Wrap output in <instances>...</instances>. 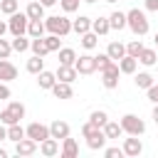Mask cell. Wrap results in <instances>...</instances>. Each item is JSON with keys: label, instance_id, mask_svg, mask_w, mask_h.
<instances>
[{"label": "cell", "instance_id": "6da1fadb", "mask_svg": "<svg viewBox=\"0 0 158 158\" xmlns=\"http://www.w3.org/2000/svg\"><path fill=\"white\" fill-rule=\"evenodd\" d=\"M126 27H128L136 37H143V35H148V30H151L146 12L138 10V7H131V10L126 12Z\"/></svg>", "mask_w": 158, "mask_h": 158}, {"label": "cell", "instance_id": "7a4b0ae2", "mask_svg": "<svg viewBox=\"0 0 158 158\" xmlns=\"http://www.w3.org/2000/svg\"><path fill=\"white\" fill-rule=\"evenodd\" d=\"M44 27L49 35H59V37H67L72 32V20L67 15H49L44 17Z\"/></svg>", "mask_w": 158, "mask_h": 158}, {"label": "cell", "instance_id": "3957f363", "mask_svg": "<svg viewBox=\"0 0 158 158\" xmlns=\"http://www.w3.org/2000/svg\"><path fill=\"white\" fill-rule=\"evenodd\" d=\"M25 118V104L22 101H10L2 111H0V121L5 126H12V123H20Z\"/></svg>", "mask_w": 158, "mask_h": 158}, {"label": "cell", "instance_id": "277c9868", "mask_svg": "<svg viewBox=\"0 0 158 158\" xmlns=\"http://www.w3.org/2000/svg\"><path fill=\"white\" fill-rule=\"evenodd\" d=\"M121 128L128 136H143L146 133V121L138 118L136 114H126V116H121Z\"/></svg>", "mask_w": 158, "mask_h": 158}, {"label": "cell", "instance_id": "5b68a950", "mask_svg": "<svg viewBox=\"0 0 158 158\" xmlns=\"http://www.w3.org/2000/svg\"><path fill=\"white\" fill-rule=\"evenodd\" d=\"M27 25H30V17H27V12H12L10 15V20H7V27H10V35L12 37H17V35H27Z\"/></svg>", "mask_w": 158, "mask_h": 158}, {"label": "cell", "instance_id": "8992f818", "mask_svg": "<svg viewBox=\"0 0 158 158\" xmlns=\"http://www.w3.org/2000/svg\"><path fill=\"white\" fill-rule=\"evenodd\" d=\"M118 74H121L118 62H111V64L101 72V84H104V89H116V86H118Z\"/></svg>", "mask_w": 158, "mask_h": 158}, {"label": "cell", "instance_id": "52a82bcc", "mask_svg": "<svg viewBox=\"0 0 158 158\" xmlns=\"http://www.w3.org/2000/svg\"><path fill=\"white\" fill-rule=\"evenodd\" d=\"M25 133H27V138L42 143L44 138H49V126H47V123H40V121H32V123L25 128Z\"/></svg>", "mask_w": 158, "mask_h": 158}, {"label": "cell", "instance_id": "ba28073f", "mask_svg": "<svg viewBox=\"0 0 158 158\" xmlns=\"http://www.w3.org/2000/svg\"><path fill=\"white\" fill-rule=\"evenodd\" d=\"M74 67H77L79 74H94L96 72V57L94 54H79L77 62H74Z\"/></svg>", "mask_w": 158, "mask_h": 158}, {"label": "cell", "instance_id": "9c48e42d", "mask_svg": "<svg viewBox=\"0 0 158 158\" xmlns=\"http://www.w3.org/2000/svg\"><path fill=\"white\" fill-rule=\"evenodd\" d=\"M123 156H128V158H138L141 153H143V143H141V138L138 136H128V138H123Z\"/></svg>", "mask_w": 158, "mask_h": 158}, {"label": "cell", "instance_id": "30bf717a", "mask_svg": "<svg viewBox=\"0 0 158 158\" xmlns=\"http://www.w3.org/2000/svg\"><path fill=\"white\" fill-rule=\"evenodd\" d=\"M37 148H40V143L37 141H32V138H22V141H17L15 143V153L17 156H35L37 153Z\"/></svg>", "mask_w": 158, "mask_h": 158}, {"label": "cell", "instance_id": "8fae6325", "mask_svg": "<svg viewBox=\"0 0 158 158\" xmlns=\"http://www.w3.org/2000/svg\"><path fill=\"white\" fill-rule=\"evenodd\" d=\"M54 74H57V79H59V81H69V84L79 77V72H77V67H74V64H59Z\"/></svg>", "mask_w": 158, "mask_h": 158}, {"label": "cell", "instance_id": "7c38bea8", "mask_svg": "<svg viewBox=\"0 0 158 158\" xmlns=\"http://www.w3.org/2000/svg\"><path fill=\"white\" fill-rule=\"evenodd\" d=\"M59 156L62 158H77L79 156V143L74 138H62V148H59Z\"/></svg>", "mask_w": 158, "mask_h": 158}, {"label": "cell", "instance_id": "4fadbf2b", "mask_svg": "<svg viewBox=\"0 0 158 158\" xmlns=\"http://www.w3.org/2000/svg\"><path fill=\"white\" fill-rule=\"evenodd\" d=\"M57 84V74L54 72H47V69H42L40 74H37V86L40 89H44V91H52V86Z\"/></svg>", "mask_w": 158, "mask_h": 158}, {"label": "cell", "instance_id": "5bb4252c", "mask_svg": "<svg viewBox=\"0 0 158 158\" xmlns=\"http://www.w3.org/2000/svg\"><path fill=\"white\" fill-rule=\"evenodd\" d=\"M49 136L57 138V141L67 138V136H69V123H67V121H59V118L52 121V123H49Z\"/></svg>", "mask_w": 158, "mask_h": 158}, {"label": "cell", "instance_id": "9a60e30c", "mask_svg": "<svg viewBox=\"0 0 158 158\" xmlns=\"http://www.w3.org/2000/svg\"><path fill=\"white\" fill-rule=\"evenodd\" d=\"M52 94H54L57 99L64 101V99H72V96H74V89H72L69 81H59V79H57V84L52 86Z\"/></svg>", "mask_w": 158, "mask_h": 158}, {"label": "cell", "instance_id": "2e32d148", "mask_svg": "<svg viewBox=\"0 0 158 158\" xmlns=\"http://www.w3.org/2000/svg\"><path fill=\"white\" fill-rule=\"evenodd\" d=\"M40 153H42L44 158L57 156V153H59V141H57V138H52V136H49V138H44V141L40 143Z\"/></svg>", "mask_w": 158, "mask_h": 158}, {"label": "cell", "instance_id": "e0dca14e", "mask_svg": "<svg viewBox=\"0 0 158 158\" xmlns=\"http://www.w3.org/2000/svg\"><path fill=\"white\" fill-rule=\"evenodd\" d=\"M17 79V67L7 59H0V81H12Z\"/></svg>", "mask_w": 158, "mask_h": 158}, {"label": "cell", "instance_id": "ac0fdd59", "mask_svg": "<svg viewBox=\"0 0 158 158\" xmlns=\"http://www.w3.org/2000/svg\"><path fill=\"white\" fill-rule=\"evenodd\" d=\"M106 54H109L114 62H118L121 57H126V44H123V42H118V40H114V42H109Z\"/></svg>", "mask_w": 158, "mask_h": 158}, {"label": "cell", "instance_id": "d6986e66", "mask_svg": "<svg viewBox=\"0 0 158 158\" xmlns=\"http://www.w3.org/2000/svg\"><path fill=\"white\" fill-rule=\"evenodd\" d=\"M91 30V17H86V15H79L77 20H72V32H77V35H84V32H89Z\"/></svg>", "mask_w": 158, "mask_h": 158}, {"label": "cell", "instance_id": "ffe728a7", "mask_svg": "<svg viewBox=\"0 0 158 158\" xmlns=\"http://www.w3.org/2000/svg\"><path fill=\"white\" fill-rule=\"evenodd\" d=\"M136 67H138V59L131 57V54H126V57L118 59V69H121V74H136Z\"/></svg>", "mask_w": 158, "mask_h": 158}, {"label": "cell", "instance_id": "44dd1931", "mask_svg": "<svg viewBox=\"0 0 158 158\" xmlns=\"http://www.w3.org/2000/svg\"><path fill=\"white\" fill-rule=\"evenodd\" d=\"M104 133H106V138L109 141H114V138H121L123 136V128H121V121H106V126H104Z\"/></svg>", "mask_w": 158, "mask_h": 158}, {"label": "cell", "instance_id": "7402d4cb", "mask_svg": "<svg viewBox=\"0 0 158 158\" xmlns=\"http://www.w3.org/2000/svg\"><path fill=\"white\" fill-rule=\"evenodd\" d=\"M106 133H104V128L99 131V133H94V136H89L86 138V146L91 148V151H104V146H106Z\"/></svg>", "mask_w": 158, "mask_h": 158}, {"label": "cell", "instance_id": "603a6c76", "mask_svg": "<svg viewBox=\"0 0 158 158\" xmlns=\"http://www.w3.org/2000/svg\"><path fill=\"white\" fill-rule=\"evenodd\" d=\"M25 12H27V17H30V20H44V5H42L40 0H32V2L27 5V10H25Z\"/></svg>", "mask_w": 158, "mask_h": 158}, {"label": "cell", "instance_id": "cb8c5ba5", "mask_svg": "<svg viewBox=\"0 0 158 158\" xmlns=\"http://www.w3.org/2000/svg\"><path fill=\"white\" fill-rule=\"evenodd\" d=\"M91 30L99 35V37H104V35H109L111 32V25H109V17H94L91 20Z\"/></svg>", "mask_w": 158, "mask_h": 158}, {"label": "cell", "instance_id": "d4e9b609", "mask_svg": "<svg viewBox=\"0 0 158 158\" xmlns=\"http://www.w3.org/2000/svg\"><path fill=\"white\" fill-rule=\"evenodd\" d=\"M109 25H111V30H123L126 27V12H121V10H116V12H111L109 15Z\"/></svg>", "mask_w": 158, "mask_h": 158}, {"label": "cell", "instance_id": "484cf974", "mask_svg": "<svg viewBox=\"0 0 158 158\" xmlns=\"http://www.w3.org/2000/svg\"><path fill=\"white\" fill-rule=\"evenodd\" d=\"M44 32H47L44 20H30V25H27V35L30 37H44Z\"/></svg>", "mask_w": 158, "mask_h": 158}, {"label": "cell", "instance_id": "4316f807", "mask_svg": "<svg viewBox=\"0 0 158 158\" xmlns=\"http://www.w3.org/2000/svg\"><path fill=\"white\" fill-rule=\"evenodd\" d=\"M138 62H141L143 67H153V64L158 62V52H156V49H148V47H143V52L138 54Z\"/></svg>", "mask_w": 158, "mask_h": 158}, {"label": "cell", "instance_id": "83f0119b", "mask_svg": "<svg viewBox=\"0 0 158 158\" xmlns=\"http://www.w3.org/2000/svg\"><path fill=\"white\" fill-rule=\"evenodd\" d=\"M42 69H44V59H42V57H40V54H32V57H30V59H27V72H30V74H35V77H37V74H40V72H42Z\"/></svg>", "mask_w": 158, "mask_h": 158}, {"label": "cell", "instance_id": "f1b7e54d", "mask_svg": "<svg viewBox=\"0 0 158 158\" xmlns=\"http://www.w3.org/2000/svg\"><path fill=\"white\" fill-rule=\"evenodd\" d=\"M81 37V47L84 49H94L96 44H99V35L94 32V30H89V32H84V35H79Z\"/></svg>", "mask_w": 158, "mask_h": 158}, {"label": "cell", "instance_id": "f546056e", "mask_svg": "<svg viewBox=\"0 0 158 158\" xmlns=\"http://www.w3.org/2000/svg\"><path fill=\"white\" fill-rule=\"evenodd\" d=\"M30 49H32V54H40V57L49 54V49H47V44H44V37H32Z\"/></svg>", "mask_w": 158, "mask_h": 158}, {"label": "cell", "instance_id": "4dcf8cb0", "mask_svg": "<svg viewBox=\"0 0 158 158\" xmlns=\"http://www.w3.org/2000/svg\"><path fill=\"white\" fill-rule=\"evenodd\" d=\"M57 54H59V64H74L77 62V52L72 47H62Z\"/></svg>", "mask_w": 158, "mask_h": 158}, {"label": "cell", "instance_id": "1f68e13d", "mask_svg": "<svg viewBox=\"0 0 158 158\" xmlns=\"http://www.w3.org/2000/svg\"><path fill=\"white\" fill-rule=\"evenodd\" d=\"M25 136H27V133H25V128H22L20 123L7 126V141H15V143H17V141H22Z\"/></svg>", "mask_w": 158, "mask_h": 158}, {"label": "cell", "instance_id": "d6a6232c", "mask_svg": "<svg viewBox=\"0 0 158 158\" xmlns=\"http://www.w3.org/2000/svg\"><path fill=\"white\" fill-rule=\"evenodd\" d=\"M89 121H94L96 126H101V128H104V126H106V121H109V114H106L104 109H94V111L89 114Z\"/></svg>", "mask_w": 158, "mask_h": 158}, {"label": "cell", "instance_id": "836d02e7", "mask_svg": "<svg viewBox=\"0 0 158 158\" xmlns=\"http://www.w3.org/2000/svg\"><path fill=\"white\" fill-rule=\"evenodd\" d=\"M20 10V0H0V12L2 15H12V12H17Z\"/></svg>", "mask_w": 158, "mask_h": 158}, {"label": "cell", "instance_id": "e575fe53", "mask_svg": "<svg viewBox=\"0 0 158 158\" xmlns=\"http://www.w3.org/2000/svg\"><path fill=\"white\" fill-rule=\"evenodd\" d=\"M30 42L32 40H27L25 35H17V37H12V49L15 52H27L30 49Z\"/></svg>", "mask_w": 158, "mask_h": 158}, {"label": "cell", "instance_id": "d590c367", "mask_svg": "<svg viewBox=\"0 0 158 158\" xmlns=\"http://www.w3.org/2000/svg\"><path fill=\"white\" fill-rule=\"evenodd\" d=\"M133 81H136V86H138V89H148V86H153V77H151L148 72H138Z\"/></svg>", "mask_w": 158, "mask_h": 158}, {"label": "cell", "instance_id": "8d00e7d4", "mask_svg": "<svg viewBox=\"0 0 158 158\" xmlns=\"http://www.w3.org/2000/svg\"><path fill=\"white\" fill-rule=\"evenodd\" d=\"M44 44H47L49 52H59V49H62V40H59V35H47V37H44Z\"/></svg>", "mask_w": 158, "mask_h": 158}, {"label": "cell", "instance_id": "74e56055", "mask_svg": "<svg viewBox=\"0 0 158 158\" xmlns=\"http://www.w3.org/2000/svg\"><path fill=\"white\" fill-rule=\"evenodd\" d=\"M143 52V42L141 40H131L128 44H126V54H131V57H136L138 59V54Z\"/></svg>", "mask_w": 158, "mask_h": 158}, {"label": "cell", "instance_id": "f35d334b", "mask_svg": "<svg viewBox=\"0 0 158 158\" xmlns=\"http://www.w3.org/2000/svg\"><path fill=\"white\" fill-rule=\"evenodd\" d=\"M99 131H101V126H96L94 121H86V123L81 126V136H84V138H89V136H94V133H99Z\"/></svg>", "mask_w": 158, "mask_h": 158}, {"label": "cell", "instance_id": "ab89813d", "mask_svg": "<svg viewBox=\"0 0 158 158\" xmlns=\"http://www.w3.org/2000/svg\"><path fill=\"white\" fill-rule=\"evenodd\" d=\"M111 62H114V59H111L106 52H104V54H96V72H104V69H106Z\"/></svg>", "mask_w": 158, "mask_h": 158}, {"label": "cell", "instance_id": "60d3db41", "mask_svg": "<svg viewBox=\"0 0 158 158\" xmlns=\"http://www.w3.org/2000/svg\"><path fill=\"white\" fill-rule=\"evenodd\" d=\"M12 52H15V49H12V42H7V40L0 37V59H7Z\"/></svg>", "mask_w": 158, "mask_h": 158}, {"label": "cell", "instance_id": "b9f144b4", "mask_svg": "<svg viewBox=\"0 0 158 158\" xmlns=\"http://www.w3.org/2000/svg\"><path fill=\"white\" fill-rule=\"evenodd\" d=\"M104 156H106V158H121V156H123V148H118V146L104 148Z\"/></svg>", "mask_w": 158, "mask_h": 158}, {"label": "cell", "instance_id": "7bdbcfd3", "mask_svg": "<svg viewBox=\"0 0 158 158\" xmlns=\"http://www.w3.org/2000/svg\"><path fill=\"white\" fill-rule=\"evenodd\" d=\"M10 96H12V91H10L7 81H0V101H7Z\"/></svg>", "mask_w": 158, "mask_h": 158}, {"label": "cell", "instance_id": "ee69618b", "mask_svg": "<svg viewBox=\"0 0 158 158\" xmlns=\"http://www.w3.org/2000/svg\"><path fill=\"white\" fill-rule=\"evenodd\" d=\"M146 91H148V101H153V104H158V84H153V86H148Z\"/></svg>", "mask_w": 158, "mask_h": 158}, {"label": "cell", "instance_id": "f6af8a7d", "mask_svg": "<svg viewBox=\"0 0 158 158\" xmlns=\"http://www.w3.org/2000/svg\"><path fill=\"white\" fill-rule=\"evenodd\" d=\"M143 5H146V10H151V12H158V0H143Z\"/></svg>", "mask_w": 158, "mask_h": 158}, {"label": "cell", "instance_id": "bcb514c9", "mask_svg": "<svg viewBox=\"0 0 158 158\" xmlns=\"http://www.w3.org/2000/svg\"><path fill=\"white\" fill-rule=\"evenodd\" d=\"M0 141H7V126L0 121Z\"/></svg>", "mask_w": 158, "mask_h": 158}, {"label": "cell", "instance_id": "7dc6e473", "mask_svg": "<svg viewBox=\"0 0 158 158\" xmlns=\"http://www.w3.org/2000/svg\"><path fill=\"white\" fill-rule=\"evenodd\" d=\"M5 32H10V27H7V22H5V20H0V37H2Z\"/></svg>", "mask_w": 158, "mask_h": 158}, {"label": "cell", "instance_id": "c3c4849f", "mask_svg": "<svg viewBox=\"0 0 158 158\" xmlns=\"http://www.w3.org/2000/svg\"><path fill=\"white\" fill-rule=\"evenodd\" d=\"M151 118H153V123H156V126H158V104H156V106H153V111H151Z\"/></svg>", "mask_w": 158, "mask_h": 158}, {"label": "cell", "instance_id": "681fc988", "mask_svg": "<svg viewBox=\"0 0 158 158\" xmlns=\"http://www.w3.org/2000/svg\"><path fill=\"white\" fill-rule=\"evenodd\" d=\"M40 2H42V5H44V7H52V5H54V2H57V0H40Z\"/></svg>", "mask_w": 158, "mask_h": 158}, {"label": "cell", "instance_id": "f907efd6", "mask_svg": "<svg viewBox=\"0 0 158 158\" xmlns=\"http://www.w3.org/2000/svg\"><path fill=\"white\" fill-rule=\"evenodd\" d=\"M0 158H7V151L5 148H0Z\"/></svg>", "mask_w": 158, "mask_h": 158}, {"label": "cell", "instance_id": "816d5d0a", "mask_svg": "<svg viewBox=\"0 0 158 158\" xmlns=\"http://www.w3.org/2000/svg\"><path fill=\"white\" fill-rule=\"evenodd\" d=\"M81 2H86V5H94V2H99V0H81Z\"/></svg>", "mask_w": 158, "mask_h": 158}, {"label": "cell", "instance_id": "f5cc1de1", "mask_svg": "<svg viewBox=\"0 0 158 158\" xmlns=\"http://www.w3.org/2000/svg\"><path fill=\"white\" fill-rule=\"evenodd\" d=\"M104 2H109V5H114V2H118V0H104Z\"/></svg>", "mask_w": 158, "mask_h": 158}, {"label": "cell", "instance_id": "db71d44e", "mask_svg": "<svg viewBox=\"0 0 158 158\" xmlns=\"http://www.w3.org/2000/svg\"><path fill=\"white\" fill-rule=\"evenodd\" d=\"M153 42H156V49H158V35H156V37H153Z\"/></svg>", "mask_w": 158, "mask_h": 158}]
</instances>
